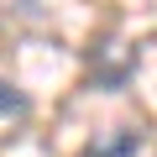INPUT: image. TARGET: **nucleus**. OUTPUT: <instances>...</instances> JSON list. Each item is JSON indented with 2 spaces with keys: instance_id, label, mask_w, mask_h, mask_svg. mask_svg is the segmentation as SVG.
Wrapping results in <instances>:
<instances>
[{
  "instance_id": "nucleus-1",
  "label": "nucleus",
  "mask_w": 157,
  "mask_h": 157,
  "mask_svg": "<svg viewBox=\"0 0 157 157\" xmlns=\"http://www.w3.org/2000/svg\"><path fill=\"white\" fill-rule=\"evenodd\" d=\"M136 152H141V131L136 126H115V131H105V136H94L84 147V157H136Z\"/></svg>"
},
{
  "instance_id": "nucleus-2",
  "label": "nucleus",
  "mask_w": 157,
  "mask_h": 157,
  "mask_svg": "<svg viewBox=\"0 0 157 157\" xmlns=\"http://www.w3.org/2000/svg\"><path fill=\"white\" fill-rule=\"evenodd\" d=\"M0 115H11V121H26V115H32V100H26L16 84H6V78H0Z\"/></svg>"
}]
</instances>
